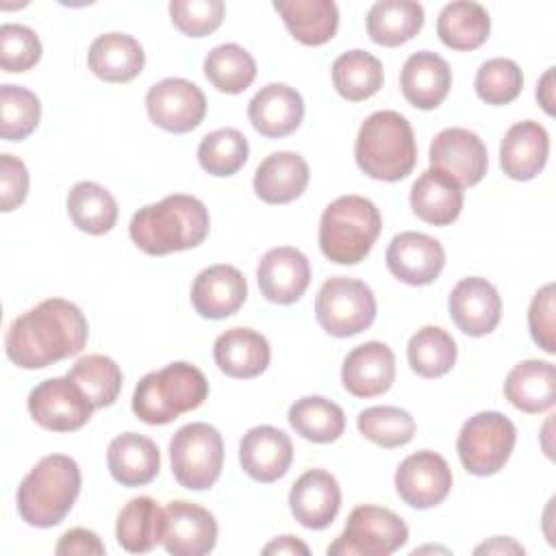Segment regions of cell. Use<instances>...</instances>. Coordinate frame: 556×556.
I'll use <instances>...</instances> for the list:
<instances>
[{"mask_svg":"<svg viewBox=\"0 0 556 556\" xmlns=\"http://www.w3.org/2000/svg\"><path fill=\"white\" fill-rule=\"evenodd\" d=\"M208 395L204 374L191 363H169L146 374L132 393V413L150 426H163L198 408Z\"/></svg>","mask_w":556,"mask_h":556,"instance_id":"5b68a950","label":"cell"},{"mask_svg":"<svg viewBox=\"0 0 556 556\" xmlns=\"http://www.w3.org/2000/svg\"><path fill=\"white\" fill-rule=\"evenodd\" d=\"M54 552L59 556L61 554H67V556L70 554H80V556L93 554V556H100V554H104V543L100 541V536L96 532H91L87 528H72V530H67L59 539Z\"/></svg>","mask_w":556,"mask_h":556,"instance_id":"f907efd6","label":"cell"},{"mask_svg":"<svg viewBox=\"0 0 556 556\" xmlns=\"http://www.w3.org/2000/svg\"><path fill=\"white\" fill-rule=\"evenodd\" d=\"M28 195V169L13 154L0 156V208L11 213Z\"/></svg>","mask_w":556,"mask_h":556,"instance_id":"681fc988","label":"cell"},{"mask_svg":"<svg viewBox=\"0 0 556 556\" xmlns=\"http://www.w3.org/2000/svg\"><path fill=\"white\" fill-rule=\"evenodd\" d=\"M80 493L78 463L65 454L43 456L17 486V513L35 528H52L72 510Z\"/></svg>","mask_w":556,"mask_h":556,"instance_id":"277c9868","label":"cell"},{"mask_svg":"<svg viewBox=\"0 0 556 556\" xmlns=\"http://www.w3.org/2000/svg\"><path fill=\"white\" fill-rule=\"evenodd\" d=\"M289 508L298 523L308 530L328 528L341 508V489L324 469L304 471L289 491Z\"/></svg>","mask_w":556,"mask_h":556,"instance_id":"d6986e66","label":"cell"},{"mask_svg":"<svg viewBox=\"0 0 556 556\" xmlns=\"http://www.w3.org/2000/svg\"><path fill=\"white\" fill-rule=\"evenodd\" d=\"M395 491L413 508H432L452 491V469L445 458L432 450L406 456L395 471Z\"/></svg>","mask_w":556,"mask_h":556,"instance_id":"5bb4252c","label":"cell"},{"mask_svg":"<svg viewBox=\"0 0 556 556\" xmlns=\"http://www.w3.org/2000/svg\"><path fill=\"white\" fill-rule=\"evenodd\" d=\"M450 87L452 70L437 52L419 50L404 61L400 72V89L415 109H437L447 98Z\"/></svg>","mask_w":556,"mask_h":556,"instance_id":"cb8c5ba5","label":"cell"},{"mask_svg":"<svg viewBox=\"0 0 556 556\" xmlns=\"http://www.w3.org/2000/svg\"><path fill=\"white\" fill-rule=\"evenodd\" d=\"M106 465L122 486H143L159 476L161 454L152 439L139 432H124L109 443Z\"/></svg>","mask_w":556,"mask_h":556,"instance_id":"484cf974","label":"cell"},{"mask_svg":"<svg viewBox=\"0 0 556 556\" xmlns=\"http://www.w3.org/2000/svg\"><path fill=\"white\" fill-rule=\"evenodd\" d=\"M146 109L152 124L167 132H189L206 115L202 89L185 78H163L146 93Z\"/></svg>","mask_w":556,"mask_h":556,"instance_id":"7c38bea8","label":"cell"},{"mask_svg":"<svg viewBox=\"0 0 556 556\" xmlns=\"http://www.w3.org/2000/svg\"><path fill=\"white\" fill-rule=\"evenodd\" d=\"M67 378L89 397L93 408L111 406L122 391V369L104 354H87L72 365Z\"/></svg>","mask_w":556,"mask_h":556,"instance_id":"ab89813d","label":"cell"},{"mask_svg":"<svg viewBox=\"0 0 556 556\" xmlns=\"http://www.w3.org/2000/svg\"><path fill=\"white\" fill-rule=\"evenodd\" d=\"M226 4L222 0H172L169 17L187 37H206L224 22Z\"/></svg>","mask_w":556,"mask_h":556,"instance_id":"bcb514c9","label":"cell"},{"mask_svg":"<svg viewBox=\"0 0 556 556\" xmlns=\"http://www.w3.org/2000/svg\"><path fill=\"white\" fill-rule=\"evenodd\" d=\"M395 380L393 350L382 341L356 345L341 367V382L354 397H376L391 389Z\"/></svg>","mask_w":556,"mask_h":556,"instance_id":"44dd1931","label":"cell"},{"mask_svg":"<svg viewBox=\"0 0 556 556\" xmlns=\"http://www.w3.org/2000/svg\"><path fill=\"white\" fill-rule=\"evenodd\" d=\"M165 534V508L152 497H132L117 515L115 536L117 543L130 554H146L163 543Z\"/></svg>","mask_w":556,"mask_h":556,"instance_id":"d6a6232c","label":"cell"},{"mask_svg":"<svg viewBox=\"0 0 556 556\" xmlns=\"http://www.w3.org/2000/svg\"><path fill=\"white\" fill-rule=\"evenodd\" d=\"M358 432L380 447H402L415 434V419L397 406H369L356 417Z\"/></svg>","mask_w":556,"mask_h":556,"instance_id":"7bdbcfd3","label":"cell"},{"mask_svg":"<svg viewBox=\"0 0 556 556\" xmlns=\"http://www.w3.org/2000/svg\"><path fill=\"white\" fill-rule=\"evenodd\" d=\"M217 543V521L206 508L174 500L165 506L163 545L174 556H204Z\"/></svg>","mask_w":556,"mask_h":556,"instance_id":"e0dca14e","label":"cell"},{"mask_svg":"<svg viewBox=\"0 0 556 556\" xmlns=\"http://www.w3.org/2000/svg\"><path fill=\"white\" fill-rule=\"evenodd\" d=\"M506 400L521 413H543L556 400V371L549 361L528 358L517 363L504 380Z\"/></svg>","mask_w":556,"mask_h":556,"instance_id":"f1b7e54d","label":"cell"},{"mask_svg":"<svg viewBox=\"0 0 556 556\" xmlns=\"http://www.w3.org/2000/svg\"><path fill=\"white\" fill-rule=\"evenodd\" d=\"M256 280H258L261 293L269 302L293 304L308 289V282H311L308 258L291 245L271 248L258 261Z\"/></svg>","mask_w":556,"mask_h":556,"instance_id":"ac0fdd59","label":"cell"},{"mask_svg":"<svg viewBox=\"0 0 556 556\" xmlns=\"http://www.w3.org/2000/svg\"><path fill=\"white\" fill-rule=\"evenodd\" d=\"M452 321L469 337H484L495 330L502 317V300L497 289L480 276L456 282L447 298Z\"/></svg>","mask_w":556,"mask_h":556,"instance_id":"2e32d148","label":"cell"},{"mask_svg":"<svg viewBox=\"0 0 556 556\" xmlns=\"http://www.w3.org/2000/svg\"><path fill=\"white\" fill-rule=\"evenodd\" d=\"M552 78H554V67H549L543 76H541V80H539V85H536V100L541 102V106L545 109V113H554V89H552Z\"/></svg>","mask_w":556,"mask_h":556,"instance_id":"db71d44e","label":"cell"},{"mask_svg":"<svg viewBox=\"0 0 556 556\" xmlns=\"http://www.w3.org/2000/svg\"><path fill=\"white\" fill-rule=\"evenodd\" d=\"M365 22L374 43L395 48L421 30L424 7L413 0H380L369 9Z\"/></svg>","mask_w":556,"mask_h":556,"instance_id":"836d02e7","label":"cell"},{"mask_svg":"<svg viewBox=\"0 0 556 556\" xmlns=\"http://www.w3.org/2000/svg\"><path fill=\"white\" fill-rule=\"evenodd\" d=\"M515 441L517 430L506 415L482 410L463 424L456 439V452L469 473L493 476L510 458Z\"/></svg>","mask_w":556,"mask_h":556,"instance_id":"ba28073f","label":"cell"},{"mask_svg":"<svg viewBox=\"0 0 556 556\" xmlns=\"http://www.w3.org/2000/svg\"><path fill=\"white\" fill-rule=\"evenodd\" d=\"M215 365L230 378H254L269 365L267 339L250 328H230L215 339Z\"/></svg>","mask_w":556,"mask_h":556,"instance_id":"83f0119b","label":"cell"},{"mask_svg":"<svg viewBox=\"0 0 556 556\" xmlns=\"http://www.w3.org/2000/svg\"><path fill=\"white\" fill-rule=\"evenodd\" d=\"M528 326L534 343L547 354H554L556 341H554V285L552 282H547L534 293L528 311Z\"/></svg>","mask_w":556,"mask_h":556,"instance_id":"c3c4849f","label":"cell"},{"mask_svg":"<svg viewBox=\"0 0 556 556\" xmlns=\"http://www.w3.org/2000/svg\"><path fill=\"white\" fill-rule=\"evenodd\" d=\"M67 215L87 235H104L117 222V202L98 182H76L67 193Z\"/></svg>","mask_w":556,"mask_h":556,"instance_id":"d590c367","label":"cell"},{"mask_svg":"<svg viewBox=\"0 0 556 556\" xmlns=\"http://www.w3.org/2000/svg\"><path fill=\"white\" fill-rule=\"evenodd\" d=\"M263 554H302V556H308V545L302 543L298 536L285 534V536H278L271 543H267L263 547Z\"/></svg>","mask_w":556,"mask_h":556,"instance_id":"816d5d0a","label":"cell"},{"mask_svg":"<svg viewBox=\"0 0 556 556\" xmlns=\"http://www.w3.org/2000/svg\"><path fill=\"white\" fill-rule=\"evenodd\" d=\"M489 33L491 17L486 9L471 0L445 4L437 20V35L452 50H476L486 41Z\"/></svg>","mask_w":556,"mask_h":556,"instance_id":"e575fe53","label":"cell"},{"mask_svg":"<svg viewBox=\"0 0 556 556\" xmlns=\"http://www.w3.org/2000/svg\"><path fill=\"white\" fill-rule=\"evenodd\" d=\"M484 552L486 554H493V552H497V554H523V547L519 543H515L513 539H508V536H495L489 543H482V545L476 547V554H484Z\"/></svg>","mask_w":556,"mask_h":556,"instance_id":"f5cc1de1","label":"cell"},{"mask_svg":"<svg viewBox=\"0 0 556 556\" xmlns=\"http://www.w3.org/2000/svg\"><path fill=\"white\" fill-rule=\"evenodd\" d=\"M408 541V528L400 515L389 508L363 504L356 506L345 530L328 545L330 556H389Z\"/></svg>","mask_w":556,"mask_h":556,"instance_id":"30bf717a","label":"cell"},{"mask_svg":"<svg viewBox=\"0 0 556 556\" xmlns=\"http://www.w3.org/2000/svg\"><path fill=\"white\" fill-rule=\"evenodd\" d=\"M317 324L332 337H354L376 319L374 291L356 278H328L315 298Z\"/></svg>","mask_w":556,"mask_h":556,"instance_id":"9c48e42d","label":"cell"},{"mask_svg":"<svg viewBox=\"0 0 556 556\" xmlns=\"http://www.w3.org/2000/svg\"><path fill=\"white\" fill-rule=\"evenodd\" d=\"M476 93L482 102L502 106L513 102L523 89L521 67L513 59L495 56L480 65L476 74Z\"/></svg>","mask_w":556,"mask_h":556,"instance_id":"f6af8a7d","label":"cell"},{"mask_svg":"<svg viewBox=\"0 0 556 556\" xmlns=\"http://www.w3.org/2000/svg\"><path fill=\"white\" fill-rule=\"evenodd\" d=\"M248 117L256 132L280 139L300 128L304 119V100L293 87L269 83L250 100Z\"/></svg>","mask_w":556,"mask_h":556,"instance_id":"603a6c76","label":"cell"},{"mask_svg":"<svg viewBox=\"0 0 556 556\" xmlns=\"http://www.w3.org/2000/svg\"><path fill=\"white\" fill-rule=\"evenodd\" d=\"M248 139L237 128H219L202 137L198 146V161L211 176H232L248 161Z\"/></svg>","mask_w":556,"mask_h":556,"instance_id":"b9f144b4","label":"cell"},{"mask_svg":"<svg viewBox=\"0 0 556 556\" xmlns=\"http://www.w3.org/2000/svg\"><path fill=\"white\" fill-rule=\"evenodd\" d=\"M41 119L39 98L20 85L0 87V135L7 141L26 139Z\"/></svg>","mask_w":556,"mask_h":556,"instance_id":"ee69618b","label":"cell"},{"mask_svg":"<svg viewBox=\"0 0 556 556\" xmlns=\"http://www.w3.org/2000/svg\"><path fill=\"white\" fill-rule=\"evenodd\" d=\"M248 298V282L232 265H211L202 269L191 285V304L204 319H224L235 315Z\"/></svg>","mask_w":556,"mask_h":556,"instance_id":"7402d4cb","label":"cell"},{"mask_svg":"<svg viewBox=\"0 0 556 556\" xmlns=\"http://www.w3.org/2000/svg\"><path fill=\"white\" fill-rule=\"evenodd\" d=\"M308 165L298 152H274L254 172V193L267 204H287L300 198L308 185Z\"/></svg>","mask_w":556,"mask_h":556,"instance_id":"4316f807","label":"cell"},{"mask_svg":"<svg viewBox=\"0 0 556 556\" xmlns=\"http://www.w3.org/2000/svg\"><path fill=\"white\" fill-rule=\"evenodd\" d=\"M287 30L304 46L330 41L339 28V9L332 0H276Z\"/></svg>","mask_w":556,"mask_h":556,"instance_id":"1f68e13d","label":"cell"},{"mask_svg":"<svg viewBox=\"0 0 556 556\" xmlns=\"http://www.w3.org/2000/svg\"><path fill=\"white\" fill-rule=\"evenodd\" d=\"M41 59V41L24 24L0 26V63L4 72H26Z\"/></svg>","mask_w":556,"mask_h":556,"instance_id":"7dc6e473","label":"cell"},{"mask_svg":"<svg viewBox=\"0 0 556 556\" xmlns=\"http://www.w3.org/2000/svg\"><path fill=\"white\" fill-rule=\"evenodd\" d=\"M93 404L65 376L48 378L28 393V413L46 430L72 432L83 428L91 417Z\"/></svg>","mask_w":556,"mask_h":556,"instance_id":"8fae6325","label":"cell"},{"mask_svg":"<svg viewBox=\"0 0 556 556\" xmlns=\"http://www.w3.org/2000/svg\"><path fill=\"white\" fill-rule=\"evenodd\" d=\"M384 261L397 280L421 287L439 278L445 265V250L434 237L406 230L391 239Z\"/></svg>","mask_w":556,"mask_h":556,"instance_id":"9a60e30c","label":"cell"},{"mask_svg":"<svg viewBox=\"0 0 556 556\" xmlns=\"http://www.w3.org/2000/svg\"><path fill=\"white\" fill-rule=\"evenodd\" d=\"M549 135L532 119L513 124L500 143V165L513 180H532L547 163Z\"/></svg>","mask_w":556,"mask_h":556,"instance_id":"d4e9b609","label":"cell"},{"mask_svg":"<svg viewBox=\"0 0 556 556\" xmlns=\"http://www.w3.org/2000/svg\"><path fill=\"white\" fill-rule=\"evenodd\" d=\"M211 228L206 206L185 193L165 195L161 202L139 208L128 226L132 243L150 254L163 256L200 245Z\"/></svg>","mask_w":556,"mask_h":556,"instance_id":"7a4b0ae2","label":"cell"},{"mask_svg":"<svg viewBox=\"0 0 556 556\" xmlns=\"http://www.w3.org/2000/svg\"><path fill=\"white\" fill-rule=\"evenodd\" d=\"M456 341L439 326L419 328L406 348L410 369L421 378L445 376L456 363Z\"/></svg>","mask_w":556,"mask_h":556,"instance_id":"60d3db41","label":"cell"},{"mask_svg":"<svg viewBox=\"0 0 556 556\" xmlns=\"http://www.w3.org/2000/svg\"><path fill=\"white\" fill-rule=\"evenodd\" d=\"M172 476L189 491L211 489L224 465V441L215 426L193 421L176 430L169 441Z\"/></svg>","mask_w":556,"mask_h":556,"instance_id":"52a82bcc","label":"cell"},{"mask_svg":"<svg viewBox=\"0 0 556 556\" xmlns=\"http://www.w3.org/2000/svg\"><path fill=\"white\" fill-rule=\"evenodd\" d=\"M87 334V319L76 304L63 298H48L11 321L4 350L13 365L43 369L76 356L85 348Z\"/></svg>","mask_w":556,"mask_h":556,"instance_id":"6da1fadb","label":"cell"},{"mask_svg":"<svg viewBox=\"0 0 556 556\" xmlns=\"http://www.w3.org/2000/svg\"><path fill=\"white\" fill-rule=\"evenodd\" d=\"M293 460L291 439L274 426L250 428L239 443L241 469L256 482L269 484L282 478Z\"/></svg>","mask_w":556,"mask_h":556,"instance_id":"ffe728a7","label":"cell"},{"mask_svg":"<svg viewBox=\"0 0 556 556\" xmlns=\"http://www.w3.org/2000/svg\"><path fill=\"white\" fill-rule=\"evenodd\" d=\"M382 230L376 204L363 195H341L319 219V250L337 265H356L374 248Z\"/></svg>","mask_w":556,"mask_h":556,"instance_id":"8992f818","label":"cell"},{"mask_svg":"<svg viewBox=\"0 0 556 556\" xmlns=\"http://www.w3.org/2000/svg\"><path fill=\"white\" fill-rule=\"evenodd\" d=\"M89 70L106 83H128L143 70L141 43L126 33H104L93 39L87 54Z\"/></svg>","mask_w":556,"mask_h":556,"instance_id":"f546056e","label":"cell"},{"mask_svg":"<svg viewBox=\"0 0 556 556\" xmlns=\"http://www.w3.org/2000/svg\"><path fill=\"white\" fill-rule=\"evenodd\" d=\"M206 80L222 93H241L256 78V61L239 43H222L204 59Z\"/></svg>","mask_w":556,"mask_h":556,"instance_id":"f35d334b","label":"cell"},{"mask_svg":"<svg viewBox=\"0 0 556 556\" xmlns=\"http://www.w3.org/2000/svg\"><path fill=\"white\" fill-rule=\"evenodd\" d=\"M413 213L432 226H450L463 211V189L443 172L426 169L410 187Z\"/></svg>","mask_w":556,"mask_h":556,"instance_id":"4dcf8cb0","label":"cell"},{"mask_svg":"<svg viewBox=\"0 0 556 556\" xmlns=\"http://www.w3.org/2000/svg\"><path fill=\"white\" fill-rule=\"evenodd\" d=\"M384 80L382 63L365 50H348L332 63V85L350 102L371 98Z\"/></svg>","mask_w":556,"mask_h":556,"instance_id":"8d00e7d4","label":"cell"},{"mask_svg":"<svg viewBox=\"0 0 556 556\" xmlns=\"http://www.w3.org/2000/svg\"><path fill=\"white\" fill-rule=\"evenodd\" d=\"M356 165L374 180L406 178L417 163L413 128L397 111H376L358 128L354 143Z\"/></svg>","mask_w":556,"mask_h":556,"instance_id":"3957f363","label":"cell"},{"mask_svg":"<svg viewBox=\"0 0 556 556\" xmlns=\"http://www.w3.org/2000/svg\"><path fill=\"white\" fill-rule=\"evenodd\" d=\"M430 167L447 174L460 189L478 185L489 167L482 139L467 128H445L430 143Z\"/></svg>","mask_w":556,"mask_h":556,"instance_id":"4fadbf2b","label":"cell"},{"mask_svg":"<svg viewBox=\"0 0 556 556\" xmlns=\"http://www.w3.org/2000/svg\"><path fill=\"white\" fill-rule=\"evenodd\" d=\"M289 424L306 441L332 443L345 430V415L339 404L321 395H306L291 404Z\"/></svg>","mask_w":556,"mask_h":556,"instance_id":"74e56055","label":"cell"}]
</instances>
